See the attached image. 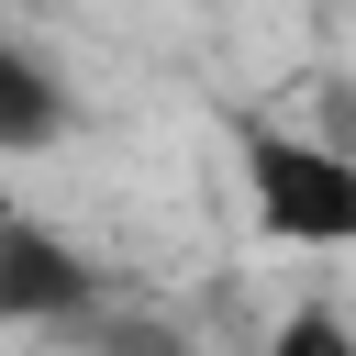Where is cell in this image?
Returning <instances> with one entry per match:
<instances>
[{
	"instance_id": "obj_1",
	"label": "cell",
	"mask_w": 356,
	"mask_h": 356,
	"mask_svg": "<svg viewBox=\"0 0 356 356\" xmlns=\"http://www.w3.org/2000/svg\"><path fill=\"white\" fill-rule=\"evenodd\" d=\"M245 200H256V222H267L278 245H312V256L356 245V156L323 145V134L256 122V134H245Z\"/></svg>"
},
{
	"instance_id": "obj_2",
	"label": "cell",
	"mask_w": 356,
	"mask_h": 356,
	"mask_svg": "<svg viewBox=\"0 0 356 356\" xmlns=\"http://www.w3.org/2000/svg\"><path fill=\"white\" fill-rule=\"evenodd\" d=\"M89 256L44 222H0V323H78L89 312Z\"/></svg>"
},
{
	"instance_id": "obj_3",
	"label": "cell",
	"mask_w": 356,
	"mask_h": 356,
	"mask_svg": "<svg viewBox=\"0 0 356 356\" xmlns=\"http://www.w3.org/2000/svg\"><path fill=\"white\" fill-rule=\"evenodd\" d=\"M56 134H67V89H56V67H44L33 44L0 33V156H44Z\"/></svg>"
},
{
	"instance_id": "obj_4",
	"label": "cell",
	"mask_w": 356,
	"mask_h": 356,
	"mask_svg": "<svg viewBox=\"0 0 356 356\" xmlns=\"http://www.w3.org/2000/svg\"><path fill=\"white\" fill-rule=\"evenodd\" d=\"M278 345H289V356H334L345 323H334V312H300V323H278Z\"/></svg>"
}]
</instances>
